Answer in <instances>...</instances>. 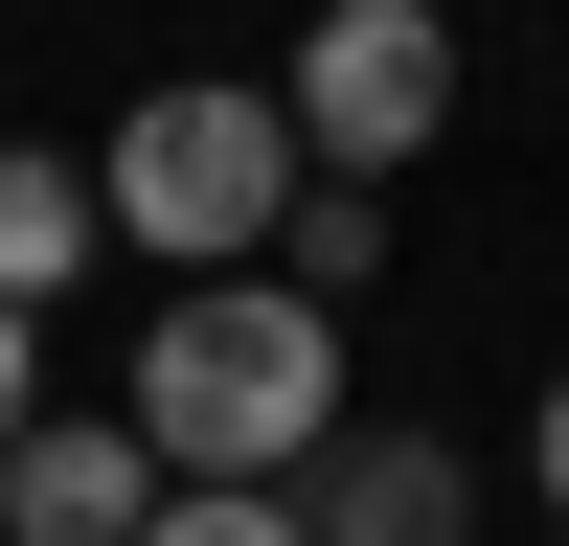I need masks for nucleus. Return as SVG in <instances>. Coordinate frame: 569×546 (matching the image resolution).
Returning a JSON list of instances; mask_svg holds the SVG:
<instances>
[{
    "mask_svg": "<svg viewBox=\"0 0 569 546\" xmlns=\"http://www.w3.org/2000/svg\"><path fill=\"white\" fill-rule=\"evenodd\" d=\"M297 114H273V69H160L114 91V160H91V251H137L182 296V273H273V205H297Z\"/></svg>",
    "mask_w": 569,
    "mask_h": 546,
    "instance_id": "nucleus-2",
    "label": "nucleus"
},
{
    "mask_svg": "<svg viewBox=\"0 0 569 546\" xmlns=\"http://www.w3.org/2000/svg\"><path fill=\"white\" fill-rule=\"evenodd\" d=\"M525 478H547V501H569V364H547V410H525Z\"/></svg>",
    "mask_w": 569,
    "mask_h": 546,
    "instance_id": "nucleus-10",
    "label": "nucleus"
},
{
    "mask_svg": "<svg viewBox=\"0 0 569 546\" xmlns=\"http://www.w3.org/2000/svg\"><path fill=\"white\" fill-rule=\"evenodd\" d=\"M137 546H297V478H160Z\"/></svg>",
    "mask_w": 569,
    "mask_h": 546,
    "instance_id": "nucleus-8",
    "label": "nucleus"
},
{
    "mask_svg": "<svg viewBox=\"0 0 569 546\" xmlns=\"http://www.w3.org/2000/svg\"><path fill=\"white\" fill-rule=\"evenodd\" d=\"M23 410H46V318H0V455H23Z\"/></svg>",
    "mask_w": 569,
    "mask_h": 546,
    "instance_id": "nucleus-9",
    "label": "nucleus"
},
{
    "mask_svg": "<svg viewBox=\"0 0 569 546\" xmlns=\"http://www.w3.org/2000/svg\"><path fill=\"white\" fill-rule=\"evenodd\" d=\"M273 296H319V318L388 296V182H297V205H273Z\"/></svg>",
    "mask_w": 569,
    "mask_h": 546,
    "instance_id": "nucleus-7",
    "label": "nucleus"
},
{
    "mask_svg": "<svg viewBox=\"0 0 569 546\" xmlns=\"http://www.w3.org/2000/svg\"><path fill=\"white\" fill-rule=\"evenodd\" d=\"M91 273V160H46V136H0V318H46Z\"/></svg>",
    "mask_w": 569,
    "mask_h": 546,
    "instance_id": "nucleus-6",
    "label": "nucleus"
},
{
    "mask_svg": "<svg viewBox=\"0 0 569 546\" xmlns=\"http://www.w3.org/2000/svg\"><path fill=\"white\" fill-rule=\"evenodd\" d=\"M297 546H479V455H456V433H388V410H342V433L297 455Z\"/></svg>",
    "mask_w": 569,
    "mask_h": 546,
    "instance_id": "nucleus-4",
    "label": "nucleus"
},
{
    "mask_svg": "<svg viewBox=\"0 0 569 546\" xmlns=\"http://www.w3.org/2000/svg\"><path fill=\"white\" fill-rule=\"evenodd\" d=\"M160 524V455L114 433V410H23V455H0V546H137Z\"/></svg>",
    "mask_w": 569,
    "mask_h": 546,
    "instance_id": "nucleus-5",
    "label": "nucleus"
},
{
    "mask_svg": "<svg viewBox=\"0 0 569 546\" xmlns=\"http://www.w3.org/2000/svg\"><path fill=\"white\" fill-rule=\"evenodd\" d=\"M456 91H479V46H456V0H319L297 69H273V114H297L319 182H410L456 136Z\"/></svg>",
    "mask_w": 569,
    "mask_h": 546,
    "instance_id": "nucleus-3",
    "label": "nucleus"
},
{
    "mask_svg": "<svg viewBox=\"0 0 569 546\" xmlns=\"http://www.w3.org/2000/svg\"><path fill=\"white\" fill-rule=\"evenodd\" d=\"M342 410H365L342 387V318L273 296V273H182V296L137 318V364H114V433L160 455V478H297Z\"/></svg>",
    "mask_w": 569,
    "mask_h": 546,
    "instance_id": "nucleus-1",
    "label": "nucleus"
}]
</instances>
